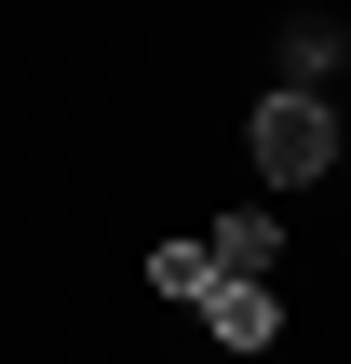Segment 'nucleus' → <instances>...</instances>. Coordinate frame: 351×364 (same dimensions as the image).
Segmentation results:
<instances>
[{"label":"nucleus","instance_id":"4","mask_svg":"<svg viewBox=\"0 0 351 364\" xmlns=\"http://www.w3.org/2000/svg\"><path fill=\"white\" fill-rule=\"evenodd\" d=\"M284 54H298V95H311V68H338V27H325V14H298V27H284Z\"/></svg>","mask_w":351,"mask_h":364},{"label":"nucleus","instance_id":"2","mask_svg":"<svg viewBox=\"0 0 351 364\" xmlns=\"http://www.w3.org/2000/svg\"><path fill=\"white\" fill-rule=\"evenodd\" d=\"M203 338H230V351H271V338H284L271 284H216V297H203Z\"/></svg>","mask_w":351,"mask_h":364},{"label":"nucleus","instance_id":"3","mask_svg":"<svg viewBox=\"0 0 351 364\" xmlns=\"http://www.w3.org/2000/svg\"><path fill=\"white\" fill-rule=\"evenodd\" d=\"M149 284H162L176 311H203V297H216V257H203V243H162V257H149Z\"/></svg>","mask_w":351,"mask_h":364},{"label":"nucleus","instance_id":"1","mask_svg":"<svg viewBox=\"0 0 351 364\" xmlns=\"http://www.w3.org/2000/svg\"><path fill=\"white\" fill-rule=\"evenodd\" d=\"M243 135H257V176H271V189H311V176L338 162V108H325V95H298V81H284V95H257V108H243Z\"/></svg>","mask_w":351,"mask_h":364}]
</instances>
